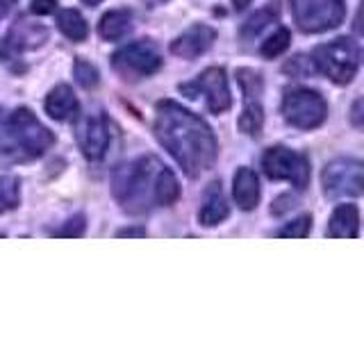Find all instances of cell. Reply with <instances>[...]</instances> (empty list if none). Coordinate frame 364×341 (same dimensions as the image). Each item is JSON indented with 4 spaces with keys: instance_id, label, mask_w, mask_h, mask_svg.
Listing matches in <instances>:
<instances>
[{
    "instance_id": "obj_15",
    "label": "cell",
    "mask_w": 364,
    "mask_h": 341,
    "mask_svg": "<svg viewBox=\"0 0 364 341\" xmlns=\"http://www.w3.org/2000/svg\"><path fill=\"white\" fill-rule=\"evenodd\" d=\"M230 214V207H228V200H225V193L219 180H214L208 185L203 193V205L198 210V223L203 227H214L228 219Z\"/></svg>"
},
{
    "instance_id": "obj_2",
    "label": "cell",
    "mask_w": 364,
    "mask_h": 341,
    "mask_svg": "<svg viewBox=\"0 0 364 341\" xmlns=\"http://www.w3.org/2000/svg\"><path fill=\"white\" fill-rule=\"evenodd\" d=\"M112 193L123 212L146 214L155 207H171L180 198V185L173 170L146 155L114 170Z\"/></svg>"
},
{
    "instance_id": "obj_33",
    "label": "cell",
    "mask_w": 364,
    "mask_h": 341,
    "mask_svg": "<svg viewBox=\"0 0 364 341\" xmlns=\"http://www.w3.org/2000/svg\"><path fill=\"white\" fill-rule=\"evenodd\" d=\"M82 3L87 5V7H96V5H100L102 0H82Z\"/></svg>"
},
{
    "instance_id": "obj_16",
    "label": "cell",
    "mask_w": 364,
    "mask_h": 341,
    "mask_svg": "<svg viewBox=\"0 0 364 341\" xmlns=\"http://www.w3.org/2000/svg\"><path fill=\"white\" fill-rule=\"evenodd\" d=\"M232 196L239 210L250 212L257 207L259 202V182L253 168L242 166L237 168V173L232 178Z\"/></svg>"
},
{
    "instance_id": "obj_7",
    "label": "cell",
    "mask_w": 364,
    "mask_h": 341,
    "mask_svg": "<svg viewBox=\"0 0 364 341\" xmlns=\"http://www.w3.org/2000/svg\"><path fill=\"white\" fill-rule=\"evenodd\" d=\"M289 3L296 26L307 34L335 30L346 18L344 0H289Z\"/></svg>"
},
{
    "instance_id": "obj_13",
    "label": "cell",
    "mask_w": 364,
    "mask_h": 341,
    "mask_svg": "<svg viewBox=\"0 0 364 341\" xmlns=\"http://www.w3.org/2000/svg\"><path fill=\"white\" fill-rule=\"evenodd\" d=\"M43 41H48V30L41 23H30L28 18H18L7 32L3 43H0V60L5 64L16 62L23 53L39 48V45H43Z\"/></svg>"
},
{
    "instance_id": "obj_11",
    "label": "cell",
    "mask_w": 364,
    "mask_h": 341,
    "mask_svg": "<svg viewBox=\"0 0 364 341\" xmlns=\"http://www.w3.org/2000/svg\"><path fill=\"white\" fill-rule=\"evenodd\" d=\"M323 193L330 198H346L362 193V162L360 159H335L321 173Z\"/></svg>"
},
{
    "instance_id": "obj_34",
    "label": "cell",
    "mask_w": 364,
    "mask_h": 341,
    "mask_svg": "<svg viewBox=\"0 0 364 341\" xmlns=\"http://www.w3.org/2000/svg\"><path fill=\"white\" fill-rule=\"evenodd\" d=\"M146 3H153L155 5V3H164V0H146Z\"/></svg>"
},
{
    "instance_id": "obj_14",
    "label": "cell",
    "mask_w": 364,
    "mask_h": 341,
    "mask_svg": "<svg viewBox=\"0 0 364 341\" xmlns=\"http://www.w3.org/2000/svg\"><path fill=\"white\" fill-rule=\"evenodd\" d=\"M216 41V30L210 26H193L187 32H182L178 39L171 41V53L182 57V60H196L205 55L212 43Z\"/></svg>"
},
{
    "instance_id": "obj_29",
    "label": "cell",
    "mask_w": 364,
    "mask_h": 341,
    "mask_svg": "<svg viewBox=\"0 0 364 341\" xmlns=\"http://www.w3.org/2000/svg\"><path fill=\"white\" fill-rule=\"evenodd\" d=\"M146 227H123L117 232V237H146Z\"/></svg>"
},
{
    "instance_id": "obj_1",
    "label": "cell",
    "mask_w": 364,
    "mask_h": 341,
    "mask_svg": "<svg viewBox=\"0 0 364 341\" xmlns=\"http://www.w3.org/2000/svg\"><path fill=\"white\" fill-rule=\"evenodd\" d=\"M153 132L189 178L210 170L219 157V141L210 125L173 100L157 102Z\"/></svg>"
},
{
    "instance_id": "obj_32",
    "label": "cell",
    "mask_w": 364,
    "mask_h": 341,
    "mask_svg": "<svg viewBox=\"0 0 364 341\" xmlns=\"http://www.w3.org/2000/svg\"><path fill=\"white\" fill-rule=\"evenodd\" d=\"M250 5V0H232V7L235 9H244V7H248Z\"/></svg>"
},
{
    "instance_id": "obj_5",
    "label": "cell",
    "mask_w": 364,
    "mask_h": 341,
    "mask_svg": "<svg viewBox=\"0 0 364 341\" xmlns=\"http://www.w3.org/2000/svg\"><path fill=\"white\" fill-rule=\"evenodd\" d=\"M162 53L157 43L151 39H136L132 43H125L112 55V66L125 82H136V80L151 77L162 68Z\"/></svg>"
},
{
    "instance_id": "obj_24",
    "label": "cell",
    "mask_w": 364,
    "mask_h": 341,
    "mask_svg": "<svg viewBox=\"0 0 364 341\" xmlns=\"http://www.w3.org/2000/svg\"><path fill=\"white\" fill-rule=\"evenodd\" d=\"M73 75H75V82L82 87V89H96L100 82V75H98V68L87 62L85 57H77L75 64H73Z\"/></svg>"
},
{
    "instance_id": "obj_26",
    "label": "cell",
    "mask_w": 364,
    "mask_h": 341,
    "mask_svg": "<svg viewBox=\"0 0 364 341\" xmlns=\"http://www.w3.org/2000/svg\"><path fill=\"white\" fill-rule=\"evenodd\" d=\"M310 230H312V216H310V214H305V216H301V219L291 221L289 225H284L282 230H278V232H276V237L305 239L307 234H310Z\"/></svg>"
},
{
    "instance_id": "obj_27",
    "label": "cell",
    "mask_w": 364,
    "mask_h": 341,
    "mask_svg": "<svg viewBox=\"0 0 364 341\" xmlns=\"http://www.w3.org/2000/svg\"><path fill=\"white\" fill-rule=\"evenodd\" d=\"M85 216L82 214H77V216H73L71 221H66V225L64 227H60V230H55L53 234L55 237H82L85 234Z\"/></svg>"
},
{
    "instance_id": "obj_8",
    "label": "cell",
    "mask_w": 364,
    "mask_h": 341,
    "mask_svg": "<svg viewBox=\"0 0 364 341\" xmlns=\"http://www.w3.org/2000/svg\"><path fill=\"white\" fill-rule=\"evenodd\" d=\"M262 168L269 180H287L303 191L310 185V159L287 146H273L262 157Z\"/></svg>"
},
{
    "instance_id": "obj_22",
    "label": "cell",
    "mask_w": 364,
    "mask_h": 341,
    "mask_svg": "<svg viewBox=\"0 0 364 341\" xmlns=\"http://www.w3.org/2000/svg\"><path fill=\"white\" fill-rule=\"evenodd\" d=\"M21 185L14 175H0V214L18 207Z\"/></svg>"
},
{
    "instance_id": "obj_20",
    "label": "cell",
    "mask_w": 364,
    "mask_h": 341,
    "mask_svg": "<svg viewBox=\"0 0 364 341\" xmlns=\"http://www.w3.org/2000/svg\"><path fill=\"white\" fill-rule=\"evenodd\" d=\"M57 28H60V32L64 34V37L71 39L73 43L85 41L87 34H89L87 21L77 9H62L60 14H57Z\"/></svg>"
},
{
    "instance_id": "obj_19",
    "label": "cell",
    "mask_w": 364,
    "mask_h": 341,
    "mask_svg": "<svg viewBox=\"0 0 364 341\" xmlns=\"http://www.w3.org/2000/svg\"><path fill=\"white\" fill-rule=\"evenodd\" d=\"M98 32L105 41H121L132 32V11L112 9L98 23Z\"/></svg>"
},
{
    "instance_id": "obj_17",
    "label": "cell",
    "mask_w": 364,
    "mask_h": 341,
    "mask_svg": "<svg viewBox=\"0 0 364 341\" xmlns=\"http://www.w3.org/2000/svg\"><path fill=\"white\" fill-rule=\"evenodd\" d=\"M46 114L55 121H73L77 119V109H80V102L73 94V89L68 85H60L50 89V94L46 96Z\"/></svg>"
},
{
    "instance_id": "obj_3",
    "label": "cell",
    "mask_w": 364,
    "mask_h": 341,
    "mask_svg": "<svg viewBox=\"0 0 364 341\" xmlns=\"http://www.w3.org/2000/svg\"><path fill=\"white\" fill-rule=\"evenodd\" d=\"M55 144V134L26 107L7 112L0 107V157L28 162L41 157Z\"/></svg>"
},
{
    "instance_id": "obj_21",
    "label": "cell",
    "mask_w": 364,
    "mask_h": 341,
    "mask_svg": "<svg viewBox=\"0 0 364 341\" xmlns=\"http://www.w3.org/2000/svg\"><path fill=\"white\" fill-rule=\"evenodd\" d=\"M280 14V7L278 3H269L267 7H262L259 11H255L253 16L246 18V23L242 26V30H239V34H242V39H255L257 34L269 28V23H273L278 18Z\"/></svg>"
},
{
    "instance_id": "obj_9",
    "label": "cell",
    "mask_w": 364,
    "mask_h": 341,
    "mask_svg": "<svg viewBox=\"0 0 364 341\" xmlns=\"http://www.w3.org/2000/svg\"><path fill=\"white\" fill-rule=\"evenodd\" d=\"M178 91L187 98L203 96L212 114H223L232 105L230 87H228V75L221 66H212L208 71H203L198 77H193L191 82L180 85Z\"/></svg>"
},
{
    "instance_id": "obj_12",
    "label": "cell",
    "mask_w": 364,
    "mask_h": 341,
    "mask_svg": "<svg viewBox=\"0 0 364 341\" xmlns=\"http://www.w3.org/2000/svg\"><path fill=\"white\" fill-rule=\"evenodd\" d=\"M75 139L77 148L82 151V155L91 162H98V159L105 157L107 148H109V121L102 112L96 114H87V117L77 119L75 123Z\"/></svg>"
},
{
    "instance_id": "obj_25",
    "label": "cell",
    "mask_w": 364,
    "mask_h": 341,
    "mask_svg": "<svg viewBox=\"0 0 364 341\" xmlns=\"http://www.w3.org/2000/svg\"><path fill=\"white\" fill-rule=\"evenodd\" d=\"M282 71H284V73H289L291 77H307V75L316 73V66H314V62L310 60V57L296 55L294 60H289L287 64L282 66Z\"/></svg>"
},
{
    "instance_id": "obj_30",
    "label": "cell",
    "mask_w": 364,
    "mask_h": 341,
    "mask_svg": "<svg viewBox=\"0 0 364 341\" xmlns=\"http://www.w3.org/2000/svg\"><path fill=\"white\" fill-rule=\"evenodd\" d=\"M360 109H362V98L355 100V105H353V123H355V125H362V114H360Z\"/></svg>"
},
{
    "instance_id": "obj_28",
    "label": "cell",
    "mask_w": 364,
    "mask_h": 341,
    "mask_svg": "<svg viewBox=\"0 0 364 341\" xmlns=\"http://www.w3.org/2000/svg\"><path fill=\"white\" fill-rule=\"evenodd\" d=\"M57 9V0H32L30 3V11L37 16H46V14H53Z\"/></svg>"
},
{
    "instance_id": "obj_18",
    "label": "cell",
    "mask_w": 364,
    "mask_h": 341,
    "mask_svg": "<svg viewBox=\"0 0 364 341\" xmlns=\"http://www.w3.org/2000/svg\"><path fill=\"white\" fill-rule=\"evenodd\" d=\"M326 234L330 239H358L360 234V210L358 205H339L330 216Z\"/></svg>"
},
{
    "instance_id": "obj_4",
    "label": "cell",
    "mask_w": 364,
    "mask_h": 341,
    "mask_svg": "<svg viewBox=\"0 0 364 341\" xmlns=\"http://www.w3.org/2000/svg\"><path fill=\"white\" fill-rule=\"evenodd\" d=\"M312 62L316 71H321L335 85H348L358 75L360 68V48L348 37H339L328 43L316 45Z\"/></svg>"
},
{
    "instance_id": "obj_10",
    "label": "cell",
    "mask_w": 364,
    "mask_h": 341,
    "mask_svg": "<svg viewBox=\"0 0 364 341\" xmlns=\"http://www.w3.org/2000/svg\"><path fill=\"white\" fill-rule=\"evenodd\" d=\"M237 82L244 91V112L239 117V130L248 136H259L264 128V105H262L264 80L253 68H239Z\"/></svg>"
},
{
    "instance_id": "obj_23",
    "label": "cell",
    "mask_w": 364,
    "mask_h": 341,
    "mask_svg": "<svg viewBox=\"0 0 364 341\" xmlns=\"http://www.w3.org/2000/svg\"><path fill=\"white\" fill-rule=\"evenodd\" d=\"M289 41H291L289 30H287V28H278L267 41H262L259 53H262V57H267V60H273V57L282 55L284 50L289 48Z\"/></svg>"
},
{
    "instance_id": "obj_31",
    "label": "cell",
    "mask_w": 364,
    "mask_h": 341,
    "mask_svg": "<svg viewBox=\"0 0 364 341\" xmlns=\"http://www.w3.org/2000/svg\"><path fill=\"white\" fill-rule=\"evenodd\" d=\"M11 5H14V0H0V16H5L11 9Z\"/></svg>"
},
{
    "instance_id": "obj_6",
    "label": "cell",
    "mask_w": 364,
    "mask_h": 341,
    "mask_svg": "<svg viewBox=\"0 0 364 341\" xmlns=\"http://www.w3.org/2000/svg\"><path fill=\"white\" fill-rule=\"evenodd\" d=\"M282 117L299 130H314L328 119V102L314 89H289L282 98Z\"/></svg>"
}]
</instances>
